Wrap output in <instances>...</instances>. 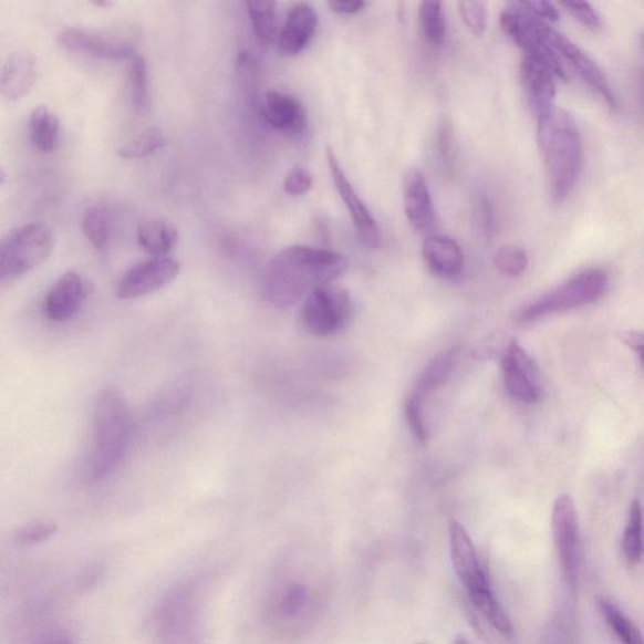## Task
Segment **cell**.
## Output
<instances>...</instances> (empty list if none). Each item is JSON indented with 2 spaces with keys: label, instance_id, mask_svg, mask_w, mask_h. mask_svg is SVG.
I'll return each instance as SVG.
<instances>
[{
  "label": "cell",
  "instance_id": "19",
  "mask_svg": "<svg viewBox=\"0 0 644 644\" xmlns=\"http://www.w3.org/2000/svg\"><path fill=\"white\" fill-rule=\"evenodd\" d=\"M261 115L273 131L289 136L302 135L309 126L308 114L300 101L278 91L267 92L261 103Z\"/></svg>",
  "mask_w": 644,
  "mask_h": 644
},
{
  "label": "cell",
  "instance_id": "27",
  "mask_svg": "<svg viewBox=\"0 0 644 644\" xmlns=\"http://www.w3.org/2000/svg\"><path fill=\"white\" fill-rule=\"evenodd\" d=\"M81 229L95 250L105 251L113 233L112 216H110L107 208L104 206L89 207L82 216Z\"/></svg>",
  "mask_w": 644,
  "mask_h": 644
},
{
  "label": "cell",
  "instance_id": "11",
  "mask_svg": "<svg viewBox=\"0 0 644 644\" xmlns=\"http://www.w3.org/2000/svg\"><path fill=\"white\" fill-rule=\"evenodd\" d=\"M62 49L98 60H127L135 56L137 32L96 33L79 27H67L59 34Z\"/></svg>",
  "mask_w": 644,
  "mask_h": 644
},
{
  "label": "cell",
  "instance_id": "1",
  "mask_svg": "<svg viewBox=\"0 0 644 644\" xmlns=\"http://www.w3.org/2000/svg\"><path fill=\"white\" fill-rule=\"evenodd\" d=\"M288 568L267 585L261 603V625L267 636L293 643L314 632L328 611V578Z\"/></svg>",
  "mask_w": 644,
  "mask_h": 644
},
{
  "label": "cell",
  "instance_id": "40",
  "mask_svg": "<svg viewBox=\"0 0 644 644\" xmlns=\"http://www.w3.org/2000/svg\"><path fill=\"white\" fill-rule=\"evenodd\" d=\"M406 417L408 426L414 437L419 442H426L429 437V432L423 412V401L417 395L412 394L406 402Z\"/></svg>",
  "mask_w": 644,
  "mask_h": 644
},
{
  "label": "cell",
  "instance_id": "32",
  "mask_svg": "<svg viewBox=\"0 0 644 644\" xmlns=\"http://www.w3.org/2000/svg\"><path fill=\"white\" fill-rule=\"evenodd\" d=\"M622 553L631 565L641 563L643 554L642 510L638 500H634L630 509L627 528L622 540Z\"/></svg>",
  "mask_w": 644,
  "mask_h": 644
},
{
  "label": "cell",
  "instance_id": "41",
  "mask_svg": "<svg viewBox=\"0 0 644 644\" xmlns=\"http://www.w3.org/2000/svg\"><path fill=\"white\" fill-rule=\"evenodd\" d=\"M561 7L572 14L578 22H581L586 29L592 31L601 30L602 20L600 13L589 3L565 2Z\"/></svg>",
  "mask_w": 644,
  "mask_h": 644
},
{
  "label": "cell",
  "instance_id": "37",
  "mask_svg": "<svg viewBox=\"0 0 644 644\" xmlns=\"http://www.w3.org/2000/svg\"><path fill=\"white\" fill-rule=\"evenodd\" d=\"M237 81L247 96H255L261 76L259 60L250 52L239 53L236 62Z\"/></svg>",
  "mask_w": 644,
  "mask_h": 644
},
{
  "label": "cell",
  "instance_id": "30",
  "mask_svg": "<svg viewBox=\"0 0 644 644\" xmlns=\"http://www.w3.org/2000/svg\"><path fill=\"white\" fill-rule=\"evenodd\" d=\"M468 598L475 609L489 621L496 631L505 634V636H509L512 633L513 629L509 615L506 614L501 604L496 600L491 588L469 594Z\"/></svg>",
  "mask_w": 644,
  "mask_h": 644
},
{
  "label": "cell",
  "instance_id": "42",
  "mask_svg": "<svg viewBox=\"0 0 644 644\" xmlns=\"http://www.w3.org/2000/svg\"><path fill=\"white\" fill-rule=\"evenodd\" d=\"M314 179L311 174L301 167L293 168L283 183V189L292 197L305 196L312 188Z\"/></svg>",
  "mask_w": 644,
  "mask_h": 644
},
{
  "label": "cell",
  "instance_id": "8",
  "mask_svg": "<svg viewBox=\"0 0 644 644\" xmlns=\"http://www.w3.org/2000/svg\"><path fill=\"white\" fill-rule=\"evenodd\" d=\"M354 316L351 294L339 284L318 288L302 301L300 319L308 333L318 337L335 336L344 331Z\"/></svg>",
  "mask_w": 644,
  "mask_h": 644
},
{
  "label": "cell",
  "instance_id": "14",
  "mask_svg": "<svg viewBox=\"0 0 644 644\" xmlns=\"http://www.w3.org/2000/svg\"><path fill=\"white\" fill-rule=\"evenodd\" d=\"M503 383L512 398L536 404L541 399L539 372L518 340H511L502 359Z\"/></svg>",
  "mask_w": 644,
  "mask_h": 644
},
{
  "label": "cell",
  "instance_id": "5",
  "mask_svg": "<svg viewBox=\"0 0 644 644\" xmlns=\"http://www.w3.org/2000/svg\"><path fill=\"white\" fill-rule=\"evenodd\" d=\"M133 429V414L124 395L113 386L101 391L94 411V445L86 468L90 481H103L122 466Z\"/></svg>",
  "mask_w": 644,
  "mask_h": 644
},
{
  "label": "cell",
  "instance_id": "26",
  "mask_svg": "<svg viewBox=\"0 0 644 644\" xmlns=\"http://www.w3.org/2000/svg\"><path fill=\"white\" fill-rule=\"evenodd\" d=\"M178 241L177 228L167 220H145L137 229V242L154 257L169 253Z\"/></svg>",
  "mask_w": 644,
  "mask_h": 644
},
{
  "label": "cell",
  "instance_id": "36",
  "mask_svg": "<svg viewBox=\"0 0 644 644\" xmlns=\"http://www.w3.org/2000/svg\"><path fill=\"white\" fill-rule=\"evenodd\" d=\"M495 266L498 271L508 278H519L529 267V257L519 246L508 245L499 248L495 255Z\"/></svg>",
  "mask_w": 644,
  "mask_h": 644
},
{
  "label": "cell",
  "instance_id": "45",
  "mask_svg": "<svg viewBox=\"0 0 644 644\" xmlns=\"http://www.w3.org/2000/svg\"><path fill=\"white\" fill-rule=\"evenodd\" d=\"M478 215H480L481 225L486 233H492L494 229L492 207L490 205V200L487 199L485 196H481L480 199H478Z\"/></svg>",
  "mask_w": 644,
  "mask_h": 644
},
{
  "label": "cell",
  "instance_id": "29",
  "mask_svg": "<svg viewBox=\"0 0 644 644\" xmlns=\"http://www.w3.org/2000/svg\"><path fill=\"white\" fill-rule=\"evenodd\" d=\"M247 12L253 27L255 34L264 48L276 41L278 35V15L274 2H247Z\"/></svg>",
  "mask_w": 644,
  "mask_h": 644
},
{
  "label": "cell",
  "instance_id": "13",
  "mask_svg": "<svg viewBox=\"0 0 644 644\" xmlns=\"http://www.w3.org/2000/svg\"><path fill=\"white\" fill-rule=\"evenodd\" d=\"M180 266L169 257H153V259L135 264L120 280L116 294L122 300H134L146 297L168 287L178 278Z\"/></svg>",
  "mask_w": 644,
  "mask_h": 644
},
{
  "label": "cell",
  "instance_id": "44",
  "mask_svg": "<svg viewBox=\"0 0 644 644\" xmlns=\"http://www.w3.org/2000/svg\"><path fill=\"white\" fill-rule=\"evenodd\" d=\"M329 7L337 14L353 15L363 11L365 2L362 0H334V2H329Z\"/></svg>",
  "mask_w": 644,
  "mask_h": 644
},
{
  "label": "cell",
  "instance_id": "23",
  "mask_svg": "<svg viewBox=\"0 0 644 644\" xmlns=\"http://www.w3.org/2000/svg\"><path fill=\"white\" fill-rule=\"evenodd\" d=\"M423 257L429 270L440 278H454L463 271L465 255L455 239L429 236L423 246Z\"/></svg>",
  "mask_w": 644,
  "mask_h": 644
},
{
  "label": "cell",
  "instance_id": "48",
  "mask_svg": "<svg viewBox=\"0 0 644 644\" xmlns=\"http://www.w3.org/2000/svg\"><path fill=\"white\" fill-rule=\"evenodd\" d=\"M94 4L98 8H110L113 7L115 3L114 2H94Z\"/></svg>",
  "mask_w": 644,
  "mask_h": 644
},
{
  "label": "cell",
  "instance_id": "51",
  "mask_svg": "<svg viewBox=\"0 0 644 644\" xmlns=\"http://www.w3.org/2000/svg\"><path fill=\"white\" fill-rule=\"evenodd\" d=\"M417 644H427V643H417Z\"/></svg>",
  "mask_w": 644,
  "mask_h": 644
},
{
  "label": "cell",
  "instance_id": "6",
  "mask_svg": "<svg viewBox=\"0 0 644 644\" xmlns=\"http://www.w3.org/2000/svg\"><path fill=\"white\" fill-rule=\"evenodd\" d=\"M606 289L609 274L605 271L601 269L583 271L529 302L520 310L518 321L520 324H531L560 312L592 305L604 297Z\"/></svg>",
  "mask_w": 644,
  "mask_h": 644
},
{
  "label": "cell",
  "instance_id": "47",
  "mask_svg": "<svg viewBox=\"0 0 644 644\" xmlns=\"http://www.w3.org/2000/svg\"><path fill=\"white\" fill-rule=\"evenodd\" d=\"M43 644H75L73 641L66 636V634H59V636H54L49 641H45Z\"/></svg>",
  "mask_w": 644,
  "mask_h": 644
},
{
  "label": "cell",
  "instance_id": "39",
  "mask_svg": "<svg viewBox=\"0 0 644 644\" xmlns=\"http://www.w3.org/2000/svg\"><path fill=\"white\" fill-rule=\"evenodd\" d=\"M458 11L467 29L476 35H482L487 30L489 14L486 4L481 2H459Z\"/></svg>",
  "mask_w": 644,
  "mask_h": 644
},
{
  "label": "cell",
  "instance_id": "21",
  "mask_svg": "<svg viewBox=\"0 0 644 644\" xmlns=\"http://www.w3.org/2000/svg\"><path fill=\"white\" fill-rule=\"evenodd\" d=\"M37 80V59L30 51H17L0 63V95L9 101L29 95Z\"/></svg>",
  "mask_w": 644,
  "mask_h": 644
},
{
  "label": "cell",
  "instance_id": "31",
  "mask_svg": "<svg viewBox=\"0 0 644 644\" xmlns=\"http://www.w3.org/2000/svg\"><path fill=\"white\" fill-rule=\"evenodd\" d=\"M165 144H167V139H165L160 128L150 127L133 137L131 142L120 146L117 154L120 158L126 160L143 159L146 158V156L163 149Z\"/></svg>",
  "mask_w": 644,
  "mask_h": 644
},
{
  "label": "cell",
  "instance_id": "18",
  "mask_svg": "<svg viewBox=\"0 0 644 644\" xmlns=\"http://www.w3.org/2000/svg\"><path fill=\"white\" fill-rule=\"evenodd\" d=\"M92 292L91 283L76 271H69L54 282L44 300V315L54 322L75 318Z\"/></svg>",
  "mask_w": 644,
  "mask_h": 644
},
{
  "label": "cell",
  "instance_id": "20",
  "mask_svg": "<svg viewBox=\"0 0 644 644\" xmlns=\"http://www.w3.org/2000/svg\"><path fill=\"white\" fill-rule=\"evenodd\" d=\"M403 200L409 225L428 233L435 225V208L426 178L418 169L409 170L404 179Z\"/></svg>",
  "mask_w": 644,
  "mask_h": 644
},
{
  "label": "cell",
  "instance_id": "28",
  "mask_svg": "<svg viewBox=\"0 0 644 644\" xmlns=\"http://www.w3.org/2000/svg\"><path fill=\"white\" fill-rule=\"evenodd\" d=\"M598 606L604 621L623 644H643L642 632L619 606L602 596Z\"/></svg>",
  "mask_w": 644,
  "mask_h": 644
},
{
  "label": "cell",
  "instance_id": "35",
  "mask_svg": "<svg viewBox=\"0 0 644 644\" xmlns=\"http://www.w3.org/2000/svg\"><path fill=\"white\" fill-rule=\"evenodd\" d=\"M132 100L136 112L143 113L149 104V72L142 54H135L131 67Z\"/></svg>",
  "mask_w": 644,
  "mask_h": 644
},
{
  "label": "cell",
  "instance_id": "9",
  "mask_svg": "<svg viewBox=\"0 0 644 644\" xmlns=\"http://www.w3.org/2000/svg\"><path fill=\"white\" fill-rule=\"evenodd\" d=\"M502 31L530 54L554 64L560 71L567 72L565 63L560 59L550 43L551 27L533 15L523 2L510 3L500 14Z\"/></svg>",
  "mask_w": 644,
  "mask_h": 644
},
{
  "label": "cell",
  "instance_id": "7",
  "mask_svg": "<svg viewBox=\"0 0 644 644\" xmlns=\"http://www.w3.org/2000/svg\"><path fill=\"white\" fill-rule=\"evenodd\" d=\"M54 247L50 226L29 224L0 237V287L30 273L49 259Z\"/></svg>",
  "mask_w": 644,
  "mask_h": 644
},
{
  "label": "cell",
  "instance_id": "3",
  "mask_svg": "<svg viewBox=\"0 0 644 644\" xmlns=\"http://www.w3.org/2000/svg\"><path fill=\"white\" fill-rule=\"evenodd\" d=\"M537 136L551 198L561 204L581 178L584 155L581 132L572 116L554 107L538 118Z\"/></svg>",
  "mask_w": 644,
  "mask_h": 644
},
{
  "label": "cell",
  "instance_id": "24",
  "mask_svg": "<svg viewBox=\"0 0 644 644\" xmlns=\"http://www.w3.org/2000/svg\"><path fill=\"white\" fill-rule=\"evenodd\" d=\"M459 356H461V351L458 347H449L432 359L423 370L416 389L412 394L425 401L432 392L437 391L449 380L459 362Z\"/></svg>",
  "mask_w": 644,
  "mask_h": 644
},
{
  "label": "cell",
  "instance_id": "34",
  "mask_svg": "<svg viewBox=\"0 0 644 644\" xmlns=\"http://www.w3.org/2000/svg\"><path fill=\"white\" fill-rule=\"evenodd\" d=\"M440 2H423L419 6L420 30L430 44H440L446 39V22Z\"/></svg>",
  "mask_w": 644,
  "mask_h": 644
},
{
  "label": "cell",
  "instance_id": "16",
  "mask_svg": "<svg viewBox=\"0 0 644 644\" xmlns=\"http://www.w3.org/2000/svg\"><path fill=\"white\" fill-rule=\"evenodd\" d=\"M448 532L450 560H453L455 572L459 582L466 588L467 594L491 588L481 561L478 559L474 542L463 523L455 519L450 520Z\"/></svg>",
  "mask_w": 644,
  "mask_h": 644
},
{
  "label": "cell",
  "instance_id": "10",
  "mask_svg": "<svg viewBox=\"0 0 644 644\" xmlns=\"http://www.w3.org/2000/svg\"><path fill=\"white\" fill-rule=\"evenodd\" d=\"M551 530L561 574L569 585H574L581 574L582 539L575 503L569 495H561L555 500L551 513Z\"/></svg>",
  "mask_w": 644,
  "mask_h": 644
},
{
  "label": "cell",
  "instance_id": "50",
  "mask_svg": "<svg viewBox=\"0 0 644 644\" xmlns=\"http://www.w3.org/2000/svg\"><path fill=\"white\" fill-rule=\"evenodd\" d=\"M455 644H469V642L466 640V637H464V636H459V637L456 640Z\"/></svg>",
  "mask_w": 644,
  "mask_h": 644
},
{
  "label": "cell",
  "instance_id": "49",
  "mask_svg": "<svg viewBox=\"0 0 644 644\" xmlns=\"http://www.w3.org/2000/svg\"><path fill=\"white\" fill-rule=\"evenodd\" d=\"M7 173L0 168V187L3 186V184L7 181Z\"/></svg>",
  "mask_w": 644,
  "mask_h": 644
},
{
  "label": "cell",
  "instance_id": "25",
  "mask_svg": "<svg viewBox=\"0 0 644 644\" xmlns=\"http://www.w3.org/2000/svg\"><path fill=\"white\" fill-rule=\"evenodd\" d=\"M29 134L37 150L51 154L60 145V118L48 106H37L30 116Z\"/></svg>",
  "mask_w": 644,
  "mask_h": 644
},
{
  "label": "cell",
  "instance_id": "38",
  "mask_svg": "<svg viewBox=\"0 0 644 644\" xmlns=\"http://www.w3.org/2000/svg\"><path fill=\"white\" fill-rule=\"evenodd\" d=\"M58 532L56 523L51 521H34L27 523L15 532L14 541L18 546L33 547L51 539Z\"/></svg>",
  "mask_w": 644,
  "mask_h": 644
},
{
  "label": "cell",
  "instance_id": "22",
  "mask_svg": "<svg viewBox=\"0 0 644 644\" xmlns=\"http://www.w3.org/2000/svg\"><path fill=\"white\" fill-rule=\"evenodd\" d=\"M315 9L307 3L293 6L279 37V52L284 58L298 56L318 29Z\"/></svg>",
  "mask_w": 644,
  "mask_h": 644
},
{
  "label": "cell",
  "instance_id": "15",
  "mask_svg": "<svg viewBox=\"0 0 644 644\" xmlns=\"http://www.w3.org/2000/svg\"><path fill=\"white\" fill-rule=\"evenodd\" d=\"M326 159L331 178H333L339 196L342 197L349 215L352 217L359 238L366 247L380 248L382 245L381 228L370 208L365 206L352 183L349 181L343 168L340 167L336 155L330 147L326 150Z\"/></svg>",
  "mask_w": 644,
  "mask_h": 644
},
{
  "label": "cell",
  "instance_id": "2",
  "mask_svg": "<svg viewBox=\"0 0 644 644\" xmlns=\"http://www.w3.org/2000/svg\"><path fill=\"white\" fill-rule=\"evenodd\" d=\"M349 269L344 255L307 246L283 248L267 264L263 292L274 309L287 310L325 284L335 283Z\"/></svg>",
  "mask_w": 644,
  "mask_h": 644
},
{
  "label": "cell",
  "instance_id": "4",
  "mask_svg": "<svg viewBox=\"0 0 644 644\" xmlns=\"http://www.w3.org/2000/svg\"><path fill=\"white\" fill-rule=\"evenodd\" d=\"M206 582L187 578L168 589L150 619L155 644H206Z\"/></svg>",
  "mask_w": 644,
  "mask_h": 644
},
{
  "label": "cell",
  "instance_id": "12",
  "mask_svg": "<svg viewBox=\"0 0 644 644\" xmlns=\"http://www.w3.org/2000/svg\"><path fill=\"white\" fill-rule=\"evenodd\" d=\"M523 92L537 118L554 108L557 80L567 81L568 75L553 63L530 54H523L520 66Z\"/></svg>",
  "mask_w": 644,
  "mask_h": 644
},
{
  "label": "cell",
  "instance_id": "17",
  "mask_svg": "<svg viewBox=\"0 0 644 644\" xmlns=\"http://www.w3.org/2000/svg\"><path fill=\"white\" fill-rule=\"evenodd\" d=\"M550 43L565 64L575 70L585 84L596 92L612 110H619V100L604 72L588 54L568 40L565 35L551 30Z\"/></svg>",
  "mask_w": 644,
  "mask_h": 644
},
{
  "label": "cell",
  "instance_id": "33",
  "mask_svg": "<svg viewBox=\"0 0 644 644\" xmlns=\"http://www.w3.org/2000/svg\"><path fill=\"white\" fill-rule=\"evenodd\" d=\"M436 153L442 173L447 178L456 172V139L453 123L447 117H442L436 133Z\"/></svg>",
  "mask_w": 644,
  "mask_h": 644
},
{
  "label": "cell",
  "instance_id": "46",
  "mask_svg": "<svg viewBox=\"0 0 644 644\" xmlns=\"http://www.w3.org/2000/svg\"><path fill=\"white\" fill-rule=\"evenodd\" d=\"M623 342L627 344L634 353L638 355L641 364L643 363V335L638 331H627L623 334Z\"/></svg>",
  "mask_w": 644,
  "mask_h": 644
},
{
  "label": "cell",
  "instance_id": "43",
  "mask_svg": "<svg viewBox=\"0 0 644 644\" xmlns=\"http://www.w3.org/2000/svg\"><path fill=\"white\" fill-rule=\"evenodd\" d=\"M523 4L542 22L554 23L559 20V11L555 6L544 2V0H541V2L533 0V2H523Z\"/></svg>",
  "mask_w": 644,
  "mask_h": 644
}]
</instances>
